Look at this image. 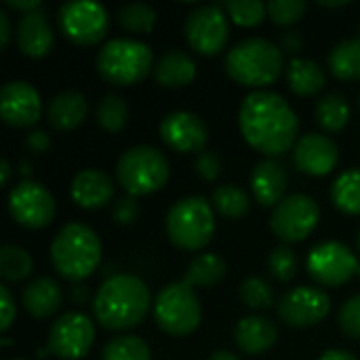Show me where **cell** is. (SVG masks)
Returning a JSON list of instances; mask_svg holds the SVG:
<instances>
[{
	"mask_svg": "<svg viewBox=\"0 0 360 360\" xmlns=\"http://www.w3.org/2000/svg\"><path fill=\"white\" fill-rule=\"evenodd\" d=\"M268 268H270V272H272V276H274L276 281H281V283L293 281L295 274H297V268H300L295 251L289 249V247H278V249H274V251L270 253V257H268Z\"/></svg>",
	"mask_w": 360,
	"mask_h": 360,
	"instance_id": "38",
	"label": "cell"
},
{
	"mask_svg": "<svg viewBox=\"0 0 360 360\" xmlns=\"http://www.w3.org/2000/svg\"><path fill=\"white\" fill-rule=\"evenodd\" d=\"M112 217L116 224L120 226H131L137 221L139 217V205H137V198L133 196H124V198H118L112 207Z\"/></svg>",
	"mask_w": 360,
	"mask_h": 360,
	"instance_id": "42",
	"label": "cell"
},
{
	"mask_svg": "<svg viewBox=\"0 0 360 360\" xmlns=\"http://www.w3.org/2000/svg\"><path fill=\"white\" fill-rule=\"evenodd\" d=\"M57 19L63 36L74 44H82V46L101 42L110 25L108 11L99 2H91V0H76V2L61 4Z\"/></svg>",
	"mask_w": 360,
	"mask_h": 360,
	"instance_id": "9",
	"label": "cell"
},
{
	"mask_svg": "<svg viewBox=\"0 0 360 360\" xmlns=\"http://www.w3.org/2000/svg\"><path fill=\"white\" fill-rule=\"evenodd\" d=\"M302 46H304V38H302L300 32L291 30V32L283 34V38H281V51H283V53L297 55V53L302 51Z\"/></svg>",
	"mask_w": 360,
	"mask_h": 360,
	"instance_id": "45",
	"label": "cell"
},
{
	"mask_svg": "<svg viewBox=\"0 0 360 360\" xmlns=\"http://www.w3.org/2000/svg\"><path fill=\"white\" fill-rule=\"evenodd\" d=\"M184 34H186L188 44L196 53H200L205 57H213L219 51H224V46L230 38L228 17H226L224 8L217 4L198 6L188 15Z\"/></svg>",
	"mask_w": 360,
	"mask_h": 360,
	"instance_id": "11",
	"label": "cell"
},
{
	"mask_svg": "<svg viewBox=\"0 0 360 360\" xmlns=\"http://www.w3.org/2000/svg\"><path fill=\"white\" fill-rule=\"evenodd\" d=\"M340 327L348 338L360 340V295L350 297L342 306V310H340Z\"/></svg>",
	"mask_w": 360,
	"mask_h": 360,
	"instance_id": "40",
	"label": "cell"
},
{
	"mask_svg": "<svg viewBox=\"0 0 360 360\" xmlns=\"http://www.w3.org/2000/svg\"><path fill=\"white\" fill-rule=\"evenodd\" d=\"M329 68L340 80H360V38H350L333 46Z\"/></svg>",
	"mask_w": 360,
	"mask_h": 360,
	"instance_id": "29",
	"label": "cell"
},
{
	"mask_svg": "<svg viewBox=\"0 0 360 360\" xmlns=\"http://www.w3.org/2000/svg\"><path fill=\"white\" fill-rule=\"evenodd\" d=\"M350 2H325V0H319V6H327V8H342V6H348Z\"/></svg>",
	"mask_w": 360,
	"mask_h": 360,
	"instance_id": "52",
	"label": "cell"
},
{
	"mask_svg": "<svg viewBox=\"0 0 360 360\" xmlns=\"http://www.w3.org/2000/svg\"><path fill=\"white\" fill-rule=\"evenodd\" d=\"M359 251H360V234H359Z\"/></svg>",
	"mask_w": 360,
	"mask_h": 360,
	"instance_id": "53",
	"label": "cell"
},
{
	"mask_svg": "<svg viewBox=\"0 0 360 360\" xmlns=\"http://www.w3.org/2000/svg\"><path fill=\"white\" fill-rule=\"evenodd\" d=\"M319 219V202L312 196L293 194L274 207L270 228L283 243H302L314 232Z\"/></svg>",
	"mask_w": 360,
	"mask_h": 360,
	"instance_id": "10",
	"label": "cell"
},
{
	"mask_svg": "<svg viewBox=\"0 0 360 360\" xmlns=\"http://www.w3.org/2000/svg\"><path fill=\"white\" fill-rule=\"evenodd\" d=\"M21 302H23L30 316L49 319L59 310V306L63 302V291H61V287H59V283L55 278L40 276V278L32 281L23 289Z\"/></svg>",
	"mask_w": 360,
	"mask_h": 360,
	"instance_id": "23",
	"label": "cell"
},
{
	"mask_svg": "<svg viewBox=\"0 0 360 360\" xmlns=\"http://www.w3.org/2000/svg\"><path fill=\"white\" fill-rule=\"evenodd\" d=\"M152 49L133 38H114L101 46L95 65L99 76L116 86L141 82L152 70Z\"/></svg>",
	"mask_w": 360,
	"mask_h": 360,
	"instance_id": "5",
	"label": "cell"
},
{
	"mask_svg": "<svg viewBox=\"0 0 360 360\" xmlns=\"http://www.w3.org/2000/svg\"><path fill=\"white\" fill-rule=\"evenodd\" d=\"M8 213L19 226L42 230L55 217V198L42 184L25 179L11 190Z\"/></svg>",
	"mask_w": 360,
	"mask_h": 360,
	"instance_id": "13",
	"label": "cell"
},
{
	"mask_svg": "<svg viewBox=\"0 0 360 360\" xmlns=\"http://www.w3.org/2000/svg\"><path fill=\"white\" fill-rule=\"evenodd\" d=\"M295 167L312 177L329 175L340 162V150L333 139L321 133H308L297 139L293 150Z\"/></svg>",
	"mask_w": 360,
	"mask_h": 360,
	"instance_id": "18",
	"label": "cell"
},
{
	"mask_svg": "<svg viewBox=\"0 0 360 360\" xmlns=\"http://www.w3.org/2000/svg\"><path fill=\"white\" fill-rule=\"evenodd\" d=\"M86 295H89V293H86L84 287H80V285L74 287V302H76V304H84V302H86Z\"/></svg>",
	"mask_w": 360,
	"mask_h": 360,
	"instance_id": "51",
	"label": "cell"
},
{
	"mask_svg": "<svg viewBox=\"0 0 360 360\" xmlns=\"http://www.w3.org/2000/svg\"><path fill=\"white\" fill-rule=\"evenodd\" d=\"M25 146L30 152L34 154H44L49 148H51V137L46 135V131H40V129H34L27 133L25 137Z\"/></svg>",
	"mask_w": 360,
	"mask_h": 360,
	"instance_id": "44",
	"label": "cell"
},
{
	"mask_svg": "<svg viewBox=\"0 0 360 360\" xmlns=\"http://www.w3.org/2000/svg\"><path fill=\"white\" fill-rule=\"evenodd\" d=\"M200 302L196 291L181 283H171L162 287L154 300L156 325L171 338H186L194 333L200 325Z\"/></svg>",
	"mask_w": 360,
	"mask_h": 360,
	"instance_id": "8",
	"label": "cell"
},
{
	"mask_svg": "<svg viewBox=\"0 0 360 360\" xmlns=\"http://www.w3.org/2000/svg\"><path fill=\"white\" fill-rule=\"evenodd\" d=\"M287 80L295 95L302 97H314L325 86V72L323 68L312 59H291L287 68Z\"/></svg>",
	"mask_w": 360,
	"mask_h": 360,
	"instance_id": "26",
	"label": "cell"
},
{
	"mask_svg": "<svg viewBox=\"0 0 360 360\" xmlns=\"http://www.w3.org/2000/svg\"><path fill=\"white\" fill-rule=\"evenodd\" d=\"M319 360H356V356L350 354V352H346V350H329V352H325Z\"/></svg>",
	"mask_w": 360,
	"mask_h": 360,
	"instance_id": "48",
	"label": "cell"
},
{
	"mask_svg": "<svg viewBox=\"0 0 360 360\" xmlns=\"http://www.w3.org/2000/svg\"><path fill=\"white\" fill-rule=\"evenodd\" d=\"M101 360H152V354L141 338L118 335L103 346Z\"/></svg>",
	"mask_w": 360,
	"mask_h": 360,
	"instance_id": "34",
	"label": "cell"
},
{
	"mask_svg": "<svg viewBox=\"0 0 360 360\" xmlns=\"http://www.w3.org/2000/svg\"><path fill=\"white\" fill-rule=\"evenodd\" d=\"M53 30L42 11L27 13L17 23V46L25 57L40 59L46 57L53 49Z\"/></svg>",
	"mask_w": 360,
	"mask_h": 360,
	"instance_id": "20",
	"label": "cell"
},
{
	"mask_svg": "<svg viewBox=\"0 0 360 360\" xmlns=\"http://www.w3.org/2000/svg\"><path fill=\"white\" fill-rule=\"evenodd\" d=\"M306 268L323 287H342L359 274V262L352 249L338 240L316 245L306 259Z\"/></svg>",
	"mask_w": 360,
	"mask_h": 360,
	"instance_id": "12",
	"label": "cell"
},
{
	"mask_svg": "<svg viewBox=\"0 0 360 360\" xmlns=\"http://www.w3.org/2000/svg\"><path fill=\"white\" fill-rule=\"evenodd\" d=\"M129 122V105L118 93H108L97 103V124L105 133H118Z\"/></svg>",
	"mask_w": 360,
	"mask_h": 360,
	"instance_id": "32",
	"label": "cell"
},
{
	"mask_svg": "<svg viewBox=\"0 0 360 360\" xmlns=\"http://www.w3.org/2000/svg\"><path fill=\"white\" fill-rule=\"evenodd\" d=\"M70 194L80 209H101L114 198V181L103 171L84 169L74 177Z\"/></svg>",
	"mask_w": 360,
	"mask_h": 360,
	"instance_id": "19",
	"label": "cell"
},
{
	"mask_svg": "<svg viewBox=\"0 0 360 360\" xmlns=\"http://www.w3.org/2000/svg\"><path fill=\"white\" fill-rule=\"evenodd\" d=\"M224 8L228 11V17L243 27L259 25L268 15V4L259 0H228Z\"/></svg>",
	"mask_w": 360,
	"mask_h": 360,
	"instance_id": "36",
	"label": "cell"
},
{
	"mask_svg": "<svg viewBox=\"0 0 360 360\" xmlns=\"http://www.w3.org/2000/svg\"><path fill=\"white\" fill-rule=\"evenodd\" d=\"M0 331H8V327L13 325L17 310H15V300L11 295V291L6 287H0Z\"/></svg>",
	"mask_w": 360,
	"mask_h": 360,
	"instance_id": "43",
	"label": "cell"
},
{
	"mask_svg": "<svg viewBox=\"0 0 360 360\" xmlns=\"http://www.w3.org/2000/svg\"><path fill=\"white\" fill-rule=\"evenodd\" d=\"M283 55L281 46L266 38H245L228 51L226 72L243 86L262 89L281 76L285 65Z\"/></svg>",
	"mask_w": 360,
	"mask_h": 360,
	"instance_id": "4",
	"label": "cell"
},
{
	"mask_svg": "<svg viewBox=\"0 0 360 360\" xmlns=\"http://www.w3.org/2000/svg\"><path fill=\"white\" fill-rule=\"evenodd\" d=\"M287 181H289L287 171L278 160L274 158L262 160L251 173V188H253L255 200L262 207L281 205L285 200L283 196L287 192Z\"/></svg>",
	"mask_w": 360,
	"mask_h": 360,
	"instance_id": "21",
	"label": "cell"
},
{
	"mask_svg": "<svg viewBox=\"0 0 360 360\" xmlns=\"http://www.w3.org/2000/svg\"><path fill=\"white\" fill-rule=\"evenodd\" d=\"M86 99L78 91H63L46 108V122L57 131H72L86 118Z\"/></svg>",
	"mask_w": 360,
	"mask_h": 360,
	"instance_id": "24",
	"label": "cell"
},
{
	"mask_svg": "<svg viewBox=\"0 0 360 360\" xmlns=\"http://www.w3.org/2000/svg\"><path fill=\"white\" fill-rule=\"evenodd\" d=\"M359 103H360V95H359Z\"/></svg>",
	"mask_w": 360,
	"mask_h": 360,
	"instance_id": "55",
	"label": "cell"
},
{
	"mask_svg": "<svg viewBox=\"0 0 360 360\" xmlns=\"http://www.w3.org/2000/svg\"><path fill=\"white\" fill-rule=\"evenodd\" d=\"M211 200H213L215 211L226 219H240L251 209L249 194L243 188L234 186V184H224V186L215 188Z\"/></svg>",
	"mask_w": 360,
	"mask_h": 360,
	"instance_id": "31",
	"label": "cell"
},
{
	"mask_svg": "<svg viewBox=\"0 0 360 360\" xmlns=\"http://www.w3.org/2000/svg\"><path fill=\"white\" fill-rule=\"evenodd\" d=\"M196 76V65L190 59V55H186L179 49H171L167 51L156 68H154V78L158 84L169 86V89H181L188 86Z\"/></svg>",
	"mask_w": 360,
	"mask_h": 360,
	"instance_id": "25",
	"label": "cell"
},
{
	"mask_svg": "<svg viewBox=\"0 0 360 360\" xmlns=\"http://www.w3.org/2000/svg\"><path fill=\"white\" fill-rule=\"evenodd\" d=\"M118 23L133 34H148L156 25V11L146 2H131L118 11Z\"/></svg>",
	"mask_w": 360,
	"mask_h": 360,
	"instance_id": "35",
	"label": "cell"
},
{
	"mask_svg": "<svg viewBox=\"0 0 360 360\" xmlns=\"http://www.w3.org/2000/svg\"><path fill=\"white\" fill-rule=\"evenodd\" d=\"M11 40V17L6 11H0V46L4 49Z\"/></svg>",
	"mask_w": 360,
	"mask_h": 360,
	"instance_id": "47",
	"label": "cell"
},
{
	"mask_svg": "<svg viewBox=\"0 0 360 360\" xmlns=\"http://www.w3.org/2000/svg\"><path fill=\"white\" fill-rule=\"evenodd\" d=\"M215 232L213 207L202 196H188L177 200L167 213V236L184 251H200Z\"/></svg>",
	"mask_w": 360,
	"mask_h": 360,
	"instance_id": "7",
	"label": "cell"
},
{
	"mask_svg": "<svg viewBox=\"0 0 360 360\" xmlns=\"http://www.w3.org/2000/svg\"><path fill=\"white\" fill-rule=\"evenodd\" d=\"M359 274H360V264H359Z\"/></svg>",
	"mask_w": 360,
	"mask_h": 360,
	"instance_id": "54",
	"label": "cell"
},
{
	"mask_svg": "<svg viewBox=\"0 0 360 360\" xmlns=\"http://www.w3.org/2000/svg\"><path fill=\"white\" fill-rule=\"evenodd\" d=\"M224 276H226V262L215 253H200L190 262L184 283L190 285L192 289L194 287L207 289L224 281Z\"/></svg>",
	"mask_w": 360,
	"mask_h": 360,
	"instance_id": "27",
	"label": "cell"
},
{
	"mask_svg": "<svg viewBox=\"0 0 360 360\" xmlns=\"http://www.w3.org/2000/svg\"><path fill=\"white\" fill-rule=\"evenodd\" d=\"M314 116H316V122L321 124V129H325L327 133H338L350 120V105L344 95L329 93L316 103Z\"/></svg>",
	"mask_w": 360,
	"mask_h": 360,
	"instance_id": "30",
	"label": "cell"
},
{
	"mask_svg": "<svg viewBox=\"0 0 360 360\" xmlns=\"http://www.w3.org/2000/svg\"><path fill=\"white\" fill-rule=\"evenodd\" d=\"M209 360H240L234 352H230V350H215L211 356H209Z\"/></svg>",
	"mask_w": 360,
	"mask_h": 360,
	"instance_id": "49",
	"label": "cell"
},
{
	"mask_svg": "<svg viewBox=\"0 0 360 360\" xmlns=\"http://www.w3.org/2000/svg\"><path fill=\"white\" fill-rule=\"evenodd\" d=\"M34 268L32 255L15 245H4L0 249V276L6 283H19L30 276Z\"/></svg>",
	"mask_w": 360,
	"mask_h": 360,
	"instance_id": "33",
	"label": "cell"
},
{
	"mask_svg": "<svg viewBox=\"0 0 360 360\" xmlns=\"http://www.w3.org/2000/svg\"><path fill=\"white\" fill-rule=\"evenodd\" d=\"M150 310V291L133 274H116L101 283L93 300L97 323L110 331L137 327Z\"/></svg>",
	"mask_w": 360,
	"mask_h": 360,
	"instance_id": "2",
	"label": "cell"
},
{
	"mask_svg": "<svg viewBox=\"0 0 360 360\" xmlns=\"http://www.w3.org/2000/svg\"><path fill=\"white\" fill-rule=\"evenodd\" d=\"M0 173H2V186H8V179H11V165L6 160L0 162Z\"/></svg>",
	"mask_w": 360,
	"mask_h": 360,
	"instance_id": "50",
	"label": "cell"
},
{
	"mask_svg": "<svg viewBox=\"0 0 360 360\" xmlns=\"http://www.w3.org/2000/svg\"><path fill=\"white\" fill-rule=\"evenodd\" d=\"M51 264L65 281L89 278L101 262V243L84 224L63 226L51 243Z\"/></svg>",
	"mask_w": 360,
	"mask_h": 360,
	"instance_id": "3",
	"label": "cell"
},
{
	"mask_svg": "<svg viewBox=\"0 0 360 360\" xmlns=\"http://www.w3.org/2000/svg\"><path fill=\"white\" fill-rule=\"evenodd\" d=\"M169 175L171 169L167 156L152 146L129 148L116 162V179L133 198L162 190L169 181Z\"/></svg>",
	"mask_w": 360,
	"mask_h": 360,
	"instance_id": "6",
	"label": "cell"
},
{
	"mask_svg": "<svg viewBox=\"0 0 360 360\" xmlns=\"http://www.w3.org/2000/svg\"><path fill=\"white\" fill-rule=\"evenodd\" d=\"M245 141L264 156H281L297 143L300 120L293 108L272 91H253L238 112Z\"/></svg>",
	"mask_w": 360,
	"mask_h": 360,
	"instance_id": "1",
	"label": "cell"
},
{
	"mask_svg": "<svg viewBox=\"0 0 360 360\" xmlns=\"http://www.w3.org/2000/svg\"><path fill=\"white\" fill-rule=\"evenodd\" d=\"M95 340V327L86 314L65 312L49 331V352L57 359L78 360L89 354Z\"/></svg>",
	"mask_w": 360,
	"mask_h": 360,
	"instance_id": "14",
	"label": "cell"
},
{
	"mask_svg": "<svg viewBox=\"0 0 360 360\" xmlns=\"http://www.w3.org/2000/svg\"><path fill=\"white\" fill-rule=\"evenodd\" d=\"M306 13V2L302 0H272L268 2V15L278 25H293Z\"/></svg>",
	"mask_w": 360,
	"mask_h": 360,
	"instance_id": "39",
	"label": "cell"
},
{
	"mask_svg": "<svg viewBox=\"0 0 360 360\" xmlns=\"http://www.w3.org/2000/svg\"><path fill=\"white\" fill-rule=\"evenodd\" d=\"M6 4L15 11H21L23 15L40 11V0H6Z\"/></svg>",
	"mask_w": 360,
	"mask_h": 360,
	"instance_id": "46",
	"label": "cell"
},
{
	"mask_svg": "<svg viewBox=\"0 0 360 360\" xmlns=\"http://www.w3.org/2000/svg\"><path fill=\"white\" fill-rule=\"evenodd\" d=\"M240 297H243L245 306L251 310H268L274 302V293H272L270 285L259 276H249L240 285Z\"/></svg>",
	"mask_w": 360,
	"mask_h": 360,
	"instance_id": "37",
	"label": "cell"
},
{
	"mask_svg": "<svg viewBox=\"0 0 360 360\" xmlns=\"http://www.w3.org/2000/svg\"><path fill=\"white\" fill-rule=\"evenodd\" d=\"M42 101L38 91L23 80H11L0 89V116L8 127L27 129L40 120Z\"/></svg>",
	"mask_w": 360,
	"mask_h": 360,
	"instance_id": "16",
	"label": "cell"
},
{
	"mask_svg": "<svg viewBox=\"0 0 360 360\" xmlns=\"http://www.w3.org/2000/svg\"><path fill=\"white\" fill-rule=\"evenodd\" d=\"M160 139L179 154L205 152L209 129L207 122L192 112H171L160 122Z\"/></svg>",
	"mask_w": 360,
	"mask_h": 360,
	"instance_id": "17",
	"label": "cell"
},
{
	"mask_svg": "<svg viewBox=\"0 0 360 360\" xmlns=\"http://www.w3.org/2000/svg\"><path fill=\"white\" fill-rule=\"evenodd\" d=\"M194 169H196V175L205 181H215L221 173V160L215 152H200L196 156V162H194Z\"/></svg>",
	"mask_w": 360,
	"mask_h": 360,
	"instance_id": "41",
	"label": "cell"
},
{
	"mask_svg": "<svg viewBox=\"0 0 360 360\" xmlns=\"http://www.w3.org/2000/svg\"><path fill=\"white\" fill-rule=\"evenodd\" d=\"M335 209L346 215H360V167L344 171L331 188Z\"/></svg>",
	"mask_w": 360,
	"mask_h": 360,
	"instance_id": "28",
	"label": "cell"
},
{
	"mask_svg": "<svg viewBox=\"0 0 360 360\" xmlns=\"http://www.w3.org/2000/svg\"><path fill=\"white\" fill-rule=\"evenodd\" d=\"M276 325L264 316H245L234 327V344L240 352L259 356L276 344Z\"/></svg>",
	"mask_w": 360,
	"mask_h": 360,
	"instance_id": "22",
	"label": "cell"
},
{
	"mask_svg": "<svg viewBox=\"0 0 360 360\" xmlns=\"http://www.w3.org/2000/svg\"><path fill=\"white\" fill-rule=\"evenodd\" d=\"M331 312V300L314 287H295L278 302V316L289 327H312L325 321Z\"/></svg>",
	"mask_w": 360,
	"mask_h": 360,
	"instance_id": "15",
	"label": "cell"
}]
</instances>
